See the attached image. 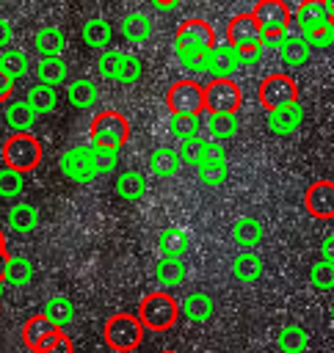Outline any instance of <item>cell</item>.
<instances>
[{
	"mask_svg": "<svg viewBox=\"0 0 334 353\" xmlns=\"http://www.w3.org/2000/svg\"><path fill=\"white\" fill-rule=\"evenodd\" d=\"M262 234H265L262 223H259L257 218H251V215L237 218L235 226H232V237H235V243L243 245V248H254V245H259V243H262Z\"/></svg>",
	"mask_w": 334,
	"mask_h": 353,
	"instance_id": "f546056e",
	"label": "cell"
},
{
	"mask_svg": "<svg viewBox=\"0 0 334 353\" xmlns=\"http://www.w3.org/2000/svg\"><path fill=\"white\" fill-rule=\"evenodd\" d=\"M119 33H121L127 41L141 44V41H146V39L152 36V19H149L146 14H141V11L124 14L121 22H119Z\"/></svg>",
	"mask_w": 334,
	"mask_h": 353,
	"instance_id": "484cf974",
	"label": "cell"
},
{
	"mask_svg": "<svg viewBox=\"0 0 334 353\" xmlns=\"http://www.w3.org/2000/svg\"><path fill=\"white\" fill-rule=\"evenodd\" d=\"M0 251H6V232L0 229Z\"/></svg>",
	"mask_w": 334,
	"mask_h": 353,
	"instance_id": "6f0895ef",
	"label": "cell"
},
{
	"mask_svg": "<svg viewBox=\"0 0 334 353\" xmlns=\"http://www.w3.org/2000/svg\"><path fill=\"white\" fill-rule=\"evenodd\" d=\"M182 0H152V6L157 8V11H171V8H177Z\"/></svg>",
	"mask_w": 334,
	"mask_h": 353,
	"instance_id": "11a10c76",
	"label": "cell"
},
{
	"mask_svg": "<svg viewBox=\"0 0 334 353\" xmlns=\"http://www.w3.org/2000/svg\"><path fill=\"white\" fill-rule=\"evenodd\" d=\"M196 174H199V182L207 185V188H218L226 182L229 176V165L226 160H204L196 165Z\"/></svg>",
	"mask_w": 334,
	"mask_h": 353,
	"instance_id": "74e56055",
	"label": "cell"
},
{
	"mask_svg": "<svg viewBox=\"0 0 334 353\" xmlns=\"http://www.w3.org/2000/svg\"><path fill=\"white\" fill-rule=\"evenodd\" d=\"M309 331L304 325H284L279 331V350L282 353H306Z\"/></svg>",
	"mask_w": 334,
	"mask_h": 353,
	"instance_id": "8d00e7d4",
	"label": "cell"
},
{
	"mask_svg": "<svg viewBox=\"0 0 334 353\" xmlns=\"http://www.w3.org/2000/svg\"><path fill=\"white\" fill-rule=\"evenodd\" d=\"M25 190V174L11 168V165H3L0 168V199H19Z\"/></svg>",
	"mask_w": 334,
	"mask_h": 353,
	"instance_id": "f35d334b",
	"label": "cell"
},
{
	"mask_svg": "<svg viewBox=\"0 0 334 353\" xmlns=\"http://www.w3.org/2000/svg\"><path fill=\"white\" fill-rule=\"evenodd\" d=\"M177 61L188 72H207L210 69V50H196V52H177Z\"/></svg>",
	"mask_w": 334,
	"mask_h": 353,
	"instance_id": "7dc6e473",
	"label": "cell"
},
{
	"mask_svg": "<svg viewBox=\"0 0 334 353\" xmlns=\"http://www.w3.org/2000/svg\"><path fill=\"white\" fill-rule=\"evenodd\" d=\"M0 69L8 72L14 80H19V77H25L30 72V61H28V55L22 50H3L0 52Z\"/></svg>",
	"mask_w": 334,
	"mask_h": 353,
	"instance_id": "60d3db41",
	"label": "cell"
},
{
	"mask_svg": "<svg viewBox=\"0 0 334 353\" xmlns=\"http://www.w3.org/2000/svg\"><path fill=\"white\" fill-rule=\"evenodd\" d=\"M149 168L155 176L160 179H168V176H177V171L182 168V160H179V152L171 149V146H157L152 154H149Z\"/></svg>",
	"mask_w": 334,
	"mask_h": 353,
	"instance_id": "d4e9b609",
	"label": "cell"
},
{
	"mask_svg": "<svg viewBox=\"0 0 334 353\" xmlns=\"http://www.w3.org/2000/svg\"><path fill=\"white\" fill-rule=\"evenodd\" d=\"M121 61H124V52H119V50H99L97 72L102 74V80H116V83H119Z\"/></svg>",
	"mask_w": 334,
	"mask_h": 353,
	"instance_id": "7bdbcfd3",
	"label": "cell"
},
{
	"mask_svg": "<svg viewBox=\"0 0 334 353\" xmlns=\"http://www.w3.org/2000/svg\"><path fill=\"white\" fill-rule=\"evenodd\" d=\"M11 33H14L11 22H8L6 17H0V50H6V47H8V41H11Z\"/></svg>",
	"mask_w": 334,
	"mask_h": 353,
	"instance_id": "f5cc1de1",
	"label": "cell"
},
{
	"mask_svg": "<svg viewBox=\"0 0 334 353\" xmlns=\"http://www.w3.org/2000/svg\"><path fill=\"white\" fill-rule=\"evenodd\" d=\"M88 138L97 146L121 149L130 141V121L119 110H99L88 124Z\"/></svg>",
	"mask_w": 334,
	"mask_h": 353,
	"instance_id": "277c9868",
	"label": "cell"
},
{
	"mask_svg": "<svg viewBox=\"0 0 334 353\" xmlns=\"http://www.w3.org/2000/svg\"><path fill=\"white\" fill-rule=\"evenodd\" d=\"M14 83H17V80H14L8 72L0 69V105L11 99V94H14Z\"/></svg>",
	"mask_w": 334,
	"mask_h": 353,
	"instance_id": "816d5d0a",
	"label": "cell"
},
{
	"mask_svg": "<svg viewBox=\"0 0 334 353\" xmlns=\"http://www.w3.org/2000/svg\"><path fill=\"white\" fill-rule=\"evenodd\" d=\"M36 353H75V345H72V339H69V334H58L50 345H44L41 350H36Z\"/></svg>",
	"mask_w": 334,
	"mask_h": 353,
	"instance_id": "c3c4849f",
	"label": "cell"
},
{
	"mask_svg": "<svg viewBox=\"0 0 334 353\" xmlns=\"http://www.w3.org/2000/svg\"><path fill=\"white\" fill-rule=\"evenodd\" d=\"M304 210L317 221H331L334 218V182L331 179L312 182L304 193Z\"/></svg>",
	"mask_w": 334,
	"mask_h": 353,
	"instance_id": "7c38bea8",
	"label": "cell"
},
{
	"mask_svg": "<svg viewBox=\"0 0 334 353\" xmlns=\"http://www.w3.org/2000/svg\"><path fill=\"white\" fill-rule=\"evenodd\" d=\"M243 105V88L232 77H213L204 85V110L207 113H237Z\"/></svg>",
	"mask_w": 334,
	"mask_h": 353,
	"instance_id": "5b68a950",
	"label": "cell"
},
{
	"mask_svg": "<svg viewBox=\"0 0 334 353\" xmlns=\"http://www.w3.org/2000/svg\"><path fill=\"white\" fill-rule=\"evenodd\" d=\"M215 47V33L207 19L190 17L179 22L174 33V52H196V50H213Z\"/></svg>",
	"mask_w": 334,
	"mask_h": 353,
	"instance_id": "ba28073f",
	"label": "cell"
},
{
	"mask_svg": "<svg viewBox=\"0 0 334 353\" xmlns=\"http://www.w3.org/2000/svg\"><path fill=\"white\" fill-rule=\"evenodd\" d=\"M135 314L146 331H168L179 320V301L168 290H155L141 298Z\"/></svg>",
	"mask_w": 334,
	"mask_h": 353,
	"instance_id": "6da1fadb",
	"label": "cell"
},
{
	"mask_svg": "<svg viewBox=\"0 0 334 353\" xmlns=\"http://www.w3.org/2000/svg\"><path fill=\"white\" fill-rule=\"evenodd\" d=\"M279 58L287 66H304L312 58V47L304 39V33H287L282 39V44H279Z\"/></svg>",
	"mask_w": 334,
	"mask_h": 353,
	"instance_id": "d6986e66",
	"label": "cell"
},
{
	"mask_svg": "<svg viewBox=\"0 0 334 353\" xmlns=\"http://www.w3.org/2000/svg\"><path fill=\"white\" fill-rule=\"evenodd\" d=\"M262 52H265L262 44H259V47H248V50H237V55H240V66H251V63H257V61L262 58Z\"/></svg>",
	"mask_w": 334,
	"mask_h": 353,
	"instance_id": "f907efd6",
	"label": "cell"
},
{
	"mask_svg": "<svg viewBox=\"0 0 334 353\" xmlns=\"http://www.w3.org/2000/svg\"><path fill=\"white\" fill-rule=\"evenodd\" d=\"M0 157H3V165H11L28 174L41 163L44 146L33 132H11L0 146Z\"/></svg>",
	"mask_w": 334,
	"mask_h": 353,
	"instance_id": "3957f363",
	"label": "cell"
},
{
	"mask_svg": "<svg viewBox=\"0 0 334 353\" xmlns=\"http://www.w3.org/2000/svg\"><path fill=\"white\" fill-rule=\"evenodd\" d=\"M188 276V268L179 256H160L157 265H155V281L163 287V290H171V287H179Z\"/></svg>",
	"mask_w": 334,
	"mask_h": 353,
	"instance_id": "44dd1931",
	"label": "cell"
},
{
	"mask_svg": "<svg viewBox=\"0 0 334 353\" xmlns=\"http://www.w3.org/2000/svg\"><path fill=\"white\" fill-rule=\"evenodd\" d=\"M91 149V163L97 168V176H105V174H113L116 165H119V149H110V146H97V143H88Z\"/></svg>",
	"mask_w": 334,
	"mask_h": 353,
	"instance_id": "ab89813d",
	"label": "cell"
},
{
	"mask_svg": "<svg viewBox=\"0 0 334 353\" xmlns=\"http://www.w3.org/2000/svg\"><path fill=\"white\" fill-rule=\"evenodd\" d=\"M30 279H33V262H30L28 256L8 254L3 281H6L8 287H25V284H30Z\"/></svg>",
	"mask_w": 334,
	"mask_h": 353,
	"instance_id": "1f68e13d",
	"label": "cell"
},
{
	"mask_svg": "<svg viewBox=\"0 0 334 353\" xmlns=\"http://www.w3.org/2000/svg\"><path fill=\"white\" fill-rule=\"evenodd\" d=\"M304 39L309 41L312 50H328L334 44V19L331 22H323V25H317L312 30H306Z\"/></svg>",
	"mask_w": 334,
	"mask_h": 353,
	"instance_id": "f6af8a7d",
	"label": "cell"
},
{
	"mask_svg": "<svg viewBox=\"0 0 334 353\" xmlns=\"http://www.w3.org/2000/svg\"><path fill=\"white\" fill-rule=\"evenodd\" d=\"M204 113H207V110H204ZM204 127H207L210 138H215V141H229V138L237 135L240 119H237V113H207Z\"/></svg>",
	"mask_w": 334,
	"mask_h": 353,
	"instance_id": "f1b7e54d",
	"label": "cell"
},
{
	"mask_svg": "<svg viewBox=\"0 0 334 353\" xmlns=\"http://www.w3.org/2000/svg\"><path fill=\"white\" fill-rule=\"evenodd\" d=\"M36 77H39V83H47V85H55V88L61 83H66L69 66H66L63 55H47V58H41L36 63Z\"/></svg>",
	"mask_w": 334,
	"mask_h": 353,
	"instance_id": "83f0119b",
	"label": "cell"
},
{
	"mask_svg": "<svg viewBox=\"0 0 334 353\" xmlns=\"http://www.w3.org/2000/svg\"><path fill=\"white\" fill-rule=\"evenodd\" d=\"M63 328H58L50 317H44L41 312L39 314H33V317H28L25 323H22V342H25V347L30 350V353H36V350H41L44 345H50L58 334H61Z\"/></svg>",
	"mask_w": 334,
	"mask_h": 353,
	"instance_id": "4fadbf2b",
	"label": "cell"
},
{
	"mask_svg": "<svg viewBox=\"0 0 334 353\" xmlns=\"http://www.w3.org/2000/svg\"><path fill=\"white\" fill-rule=\"evenodd\" d=\"M0 3H3V0H0Z\"/></svg>",
	"mask_w": 334,
	"mask_h": 353,
	"instance_id": "be15d7a7",
	"label": "cell"
},
{
	"mask_svg": "<svg viewBox=\"0 0 334 353\" xmlns=\"http://www.w3.org/2000/svg\"><path fill=\"white\" fill-rule=\"evenodd\" d=\"M188 248H190V237L179 226H166L157 234V251H160V256H179L182 259L188 254Z\"/></svg>",
	"mask_w": 334,
	"mask_h": 353,
	"instance_id": "603a6c76",
	"label": "cell"
},
{
	"mask_svg": "<svg viewBox=\"0 0 334 353\" xmlns=\"http://www.w3.org/2000/svg\"><path fill=\"white\" fill-rule=\"evenodd\" d=\"M168 132L179 141L196 138L202 132V113H171L168 116Z\"/></svg>",
	"mask_w": 334,
	"mask_h": 353,
	"instance_id": "d590c367",
	"label": "cell"
},
{
	"mask_svg": "<svg viewBox=\"0 0 334 353\" xmlns=\"http://www.w3.org/2000/svg\"><path fill=\"white\" fill-rule=\"evenodd\" d=\"M63 50H66V33L61 30V28H41L39 33H36V52L41 55V58H47V55H63Z\"/></svg>",
	"mask_w": 334,
	"mask_h": 353,
	"instance_id": "e575fe53",
	"label": "cell"
},
{
	"mask_svg": "<svg viewBox=\"0 0 334 353\" xmlns=\"http://www.w3.org/2000/svg\"><path fill=\"white\" fill-rule=\"evenodd\" d=\"M80 36H83V41H86L91 50H108L110 39H113V28H110L108 19H102V17H91V19H86Z\"/></svg>",
	"mask_w": 334,
	"mask_h": 353,
	"instance_id": "4316f807",
	"label": "cell"
},
{
	"mask_svg": "<svg viewBox=\"0 0 334 353\" xmlns=\"http://www.w3.org/2000/svg\"><path fill=\"white\" fill-rule=\"evenodd\" d=\"M320 256L328 259V262H334V234L323 237V243H320Z\"/></svg>",
	"mask_w": 334,
	"mask_h": 353,
	"instance_id": "db71d44e",
	"label": "cell"
},
{
	"mask_svg": "<svg viewBox=\"0 0 334 353\" xmlns=\"http://www.w3.org/2000/svg\"><path fill=\"white\" fill-rule=\"evenodd\" d=\"M304 121V108L301 102H290V105H282V108H273L268 110V130L273 135H293Z\"/></svg>",
	"mask_w": 334,
	"mask_h": 353,
	"instance_id": "5bb4252c",
	"label": "cell"
},
{
	"mask_svg": "<svg viewBox=\"0 0 334 353\" xmlns=\"http://www.w3.org/2000/svg\"><path fill=\"white\" fill-rule=\"evenodd\" d=\"M41 314L50 317L58 328H66L75 320V303L66 295H50L44 301V306H41Z\"/></svg>",
	"mask_w": 334,
	"mask_h": 353,
	"instance_id": "d6a6232c",
	"label": "cell"
},
{
	"mask_svg": "<svg viewBox=\"0 0 334 353\" xmlns=\"http://www.w3.org/2000/svg\"><path fill=\"white\" fill-rule=\"evenodd\" d=\"M293 22H295V28H301V33H306V30L323 25V22H331L326 0H301L293 8Z\"/></svg>",
	"mask_w": 334,
	"mask_h": 353,
	"instance_id": "9a60e30c",
	"label": "cell"
},
{
	"mask_svg": "<svg viewBox=\"0 0 334 353\" xmlns=\"http://www.w3.org/2000/svg\"><path fill=\"white\" fill-rule=\"evenodd\" d=\"M3 295H6V281L0 279V303H3Z\"/></svg>",
	"mask_w": 334,
	"mask_h": 353,
	"instance_id": "91938a15",
	"label": "cell"
},
{
	"mask_svg": "<svg viewBox=\"0 0 334 353\" xmlns=\"http://www.w3.org/2000/svg\"><path fill=\"white\" fill-rule=\"evenodd\" d=\"M58 168L66 179L77 182V185H86L91 179H97V168L91 163V149L88 146H72L66 149L61 157H58Z\"/></svg>",
	"mask_w": 334,
	"mask_h": 353,
	"instance_id": "30bf717a",
	"label": "cell"
},
{
	"mask_svg": "<svg viewBox=\"0 0 334 353\" xmlns=\"http://www.w3.org/2000/svg\"><path fill=\"white\" fill-rule=\"evenodd\" d=\"M309 284H312L315 290H320V292L334 290V262H328V259L320 256V259L309 268Z\"/></svg>",
	"mask_w": 334,
	"mask_h": 353,
	"instance_id": "b9f144b4",
	"label": "cell"
},
{
	"mask_svg": "<svg viewBox=\"0 0 334 353\" xmlns=\"http://www.w3.org/2000/svg\"><path fill=\"white\" fill-rule=\"evenodd\" d=\"M328 312H331V323H334V303H331V309H328Z\"/></svg>",
	"mask_w": 334,
	"mask_h": 353,
	"instance_id": "94428289",
	"label": "cell"
},
{
	"mask_svg": "<svg viewBox=\"0 0 334 353\" xmlns=\"http://www.w3.org/2000/svg\"><path fill=\"white\" fill-rule=\"evenodd\" d=\"M166 105L171 113H204V85L185 77L168 85Z\"/></svg>",
	"mask_w": 334,
	"mask_h": 353,
	"instance_id": "9c48e42d",
	"label": "cell"
},
{
	"mask_svg": "<svg viewBox=\"0 0 334 353\" xmlns=\"http://www.w3.org/2000/svg\"><path fill=\"white\" fill-rule=\"evenodd\" d=\"M262 270H265V262H262V256L259 254H254V251H240L235 259H232V276L237 279V281H243V284H251V281H257L259 276H262Z\"/></svg>",
	"mask_w": 334,
	"mask_h": 353,
	"instance_id": "cb8c5ba5",
	"label": "cell"
},
{
	"mask_svg": "<svg viewBox=\"0 0 334 353\" xmlns=\"http://www.w3.org/2000/svg\"><path fill=\"white\" fill-rule=\"evenodd\" d=\"M240 66V55H237V50L232 47V44H215L213 50H210V74L213 77H232L235 74V69Z\"/></svg>",
	"mask_w": 334,
	"mask_h": 353,
	"instance_id": "ffe728a7",
	"label": "cell"
},
{
	"mask_svg": "<svg viewBox=\"0 0 334 353\" xmlns=\"http://www.w3.org/2000/svg\"><path fill=\"white\" fill-rule=\"evenodd\" d=\"M204 138H185V141H179V160H182V165H199L202 160H204Z\"/></svg>",
	"mask_w": 334,
	"mask_h": 353,
	"instance_id": "ee69618b",
	"label": "cell"
},
{
	"mask_svg": "<svg viewBox=\"0 0 334 353\" xmlns=\"http://www.w3.org/2000/svg\"><path fill=\"white\" fill-rule=\"evenodd\" d=\"M6 259H8V251H0V279L6 276Z\"/></svg>",
	"mask_w": 334,
	"mask_h": 353,
	"instance_id": "9f6ffc18",
	"label": "cell"
},
{
	"mask_svg": "<svg viewBox=\"0 0 334 353\" xmlns=\"http://www.w3.org/2000/svg\"><path fill=\"white\" fill-rule=\"evenodd\" d=\"M116 188V196L124 199V201H138L144 193H146V179L141 171H121L113 182Z\"/></svg>",
	"mask_w": 334,
	"mask_h": 353,
	"instance_id": "4dcf8cb0",
	"label": "cell"
},
{
	"mask_svg": "<svg viewBox=\"0 0 334 353\" xmlns=\"http://www.w3.org/2000/svg\"><path fill=\"white\" fill-rule=\"evenodd\" d=\"M326 6H328V14H331V19H334V0H326Z\"/></svg>",
	"mask_w": 334,
	"mask_h": 353,
	"instance_id": "680465c9",
	"label": "cell"
},
{
	"mask_svg": "<svg viewBox=\"0 0 334 353\" xmlns=\"http://www.w3.org/2000/svg\"><path fill=\"white\" fill-rule=\"evenodd\" d=\"M3 119L11 132H30L36 121V110L28 105V99H8L3 102Z\"/></svg>",
	"mask_w": 334,
	"mask_h": 353,
	"instance_id": "2e32d148",
	"label": "cell"
},
{
	"mask_svg": "<svg viewBox=\"0 0 334 353\" xmlns=\"http://www.w3.org/2000/svg\"><path fill=\"white\" fill-rule=\"evenodd\" d=\"M141 74H144V63H141V58H138V55H132V52H124L121 72H119V83L132 85V83H138V80H141Z\"/></svg>",
	"mask_w": 334,
	"mask_h": 353,
	"instance_id": "bcb514c9",
	"label": "cell"
},
{
	"mask_svg": "<svg viewBox=\"0 0 334 353\" xmlns=\"http://www.w3.org/2000/svg\"><path fill=\"white\" fill-rule=\"evenodd\" d=\"M213 298L207 292H188L179 301V317H185L188 323H207L213 317Z\"/></svg>",
	"mask_w": 334,
	"mask_h": 353,
	"instance_id": "ac0fdd59",
	"label": "cell"
},
{
	"mask_svg": "<svg viewBox=\"0 0 334 353\" xmlns=\"http://www.w3.org/2000/svg\"><path fill=\"white\" fill-rule=\"evenodd\" d=\"M66 99H69L72 108H77V110H88V108L97 105V99H99V88H97V83L88 80V77H75V80L66 83Z\"/></svg>",
	"mask_w": 334,
	"mask_h": 353,
	"instance_id": "e0dca14e",
	"label": "cell"
},
{
	"mask_svg": "<svg viewBox=\"0 0 334 353\" xmlns=\"http://www.w3.org/2000/svg\"><path fill=\"white\" fill-rule=\"evenodd\" d=\"M204 160H226V149L221 146V141L210 138V141L204 143ZM204 160H202V163H204Z\"/></svg>",
	"mask_w": 334,
	"mask_h": 353,
	"instance_id": "681fc988",
	"label": "cell"
},
{
	"mask_svg": "<svg viewBox=\"0 0 334 353\" xmlns=\"http://www.w3.org/2000/svg\"><path fill=\"white\" fill-rule=\"evenodd\" d=\"M265 39V33L259 30L257 19L251 11L246 14H235L226 25V44H232L235 50H248V47H259Z\"/></svg>",
	"mask_w": 334,
	"mask_h": 353,
	"instance_id": "8fae6325",
	"label": "cell"
},
{
	"mask_svg": "<svg viewBox=\"0 0 334 353\" xmlns=\"http://www.w3.org/2000/svg\"><path fill=\"white\" fill-rule=\"evenodd\" d=\"M144 323L138 320V314H130V312H116L105 320V328H102V339L110 350L116 353H132L141 342H144Z\"/></svg>",
	"mask_w": 334,
	"mask_h": 353,
	"instance_id": "7a4b0ae2",
	"label": "cell"
},
{
	"mask_svg": "<svg viewBox=\"0 0 334 353\" xmlns=\"http://www.w3.org/2000/svg\"><path fill=\"white\" fill-rule=\"evenodd\" d=\"M160 353H177V350H160Z\"/></svg>",
	"mask_w": 334,
	"mask_h": 353,
	"instance_id": "6125c7cd",
	"label": "cell"
},
{
	"mask_svg": "<svg viewBox=\"0 0 334 353\" xmlns=\"http://www.w3.org/2000/svg\"><path fill=\"white\" fill-rule=\"evenodd\" d=\"M6 223L17 232V234H30L36 226H39V210L28 201H17L8 207L6 212Z\"/></svg>",
	"mask_w": 334,
	"mask_h": 353,
	"instance_id": "7402d4cb",
	"label": "cell"
},
{
	"mask_svg": "<svg viewBox=\"0 0 334 353\" xmlns=\"http://www.w3.org/2000/svg\"><path fill=\"white\" fill-rule=\"evenodd\" d=\"M257 99L265 110H273V108H282V105H290V102H298V85L290 74L284 72H273V74H265L257 85Z\"/></svg>",
	"mask_w": 334,
	"mask_h": 353,
	"instance_id": "8992f818",
	"label": "cell"
},
{
	"mask_svg": "<svg viewBox=\"0 0 334 353\" xmlns=\"http://www.w3.org/2000/svg\"><path fill=\"white\" fill-rule=\"evenodd\" d=\"M28 105L36 110V116H44V113H52L55 105H58V91L55 85H47V83H36L28 88Z\"/></svg>",
	"mask_w": 334,
	"mask_h": 353,
	"instance_id": "836d02e7",
	"label": "cell"
},
{
	"mask_svg": "<svg viewBox=\"0 0 334 353\" xmlns=\"http://www.w3.org/2000/svg\"><path fill=\"white\" fill-rule=\"evenodd\" d=\"M259 30L265 36H284L293 25V8L284 0H257L251 8Z\"/></svg>",
	"mask_w": 334,
	"mask_h": 353,
	"instance_id": "52a82bcc",
	"label": "cell"
}]
</instances>
